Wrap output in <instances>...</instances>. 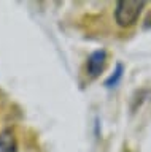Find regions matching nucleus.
I'll return each instance as SVG.
<instances>
[{
	"label": "nucleus",
	"mask_w": 151,
	"mask_h": 152,
	"mask_svg": "<svg viewBox=\"0 0 151 152\" xmlns=\"http://www.w3.org/2000/svg\"><path fill=\"white\" fill-rule=\"evenodd\" d=\"M105 65H107V52L103 49L94 51V52H91V56L86 60V75L91 79L97 78L105 70Z\"/></svg>",
	"instance_id": "f03ea898"
},
{
	"label": "nucleus",
	"mask_w": 151,
	"mask_h": 152,
	"mask_svg": "<svg viewBox=\"0 0 151 152\" xmlns=\"http://www.w3.org/2000/svg\"><path fill=\"white\" fill-rule=\"evenodd\" d=\"M122 73H124V66H122L121 64H118L116 65V68H115V71L108 76V79L105 81V87H115V86H118L119 84V81H121V78H122Z\"/></svg>",
	"instance_id": "20e7f679"
},
{
	"label": "nucleus",
	"mask_w": 151,
	"mask_h": 152,
	"mask_svg": "<svg viewBox=\"0 0 151 152\" xmlns=\"http://www.w3.org/2000/svg\"><path fill=\"white\" fill-rule=\"evenodd\" d=\"M146 2L143 0H119L115 3V22L121 28H130L138 21Z\"/></svg>",
	"instance_id": "f257e3e1"
},
{
	"label": "nucleus",
	"mask_w": 151,
	"mask_h": 152,
	"mask_svg": "<svg viewBox=\"0 0 151 152\" xmlns=\"http://www.w3.org/2000/svg\"><path fill=\"white\" fill-rule=\"evenodd\" d=\"M18 149V140L15 132L7 128L0 132V152H16Z\"/></svg>",
	"instance_id": "7ed1b4c3"
}]
</instances>
